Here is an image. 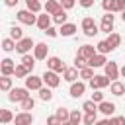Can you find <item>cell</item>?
Returning a JSON list of instances; mask_svg holds the SVG:
<instances>
[{
    "instance_id": "7bdbcfd3",
    "label": "cell",
    "mask_w": 125,
    "mask_h": 125,
    "mask_svg": "<svg viewBox=\"0 0 125 125\" xmlns=\"http://www.w3.org/2000/svg\"><path fill=\"white\" fill-rule=\"evenodd\" d=\"M92 100H94L96 104L104 102V92H102V90H94V94H92Z\"/></svg>"
},
{
    "instance_id": "30bf717a",
    "label": "cell",
    "mask_w": 125,
    "mask_h": 125,
    "mask_svg": "<svg viewBox=\"0 0 125 125\" xmlns=\"http://www.w3.org/2000/svg\"><path fill=\"white\" fill-rule=\"evenodd\" d=\"M47 68H51V70H55V72H64V68H66V64L62 62V59L61 57H47Z\"/></svg>"
},
{
    "instance_id": "277c9868",
    "label": "cell",
    "mask_w": 125,
    "mask_h": 125,
    "mask_svg": "<svg viewBox=\"0 0 125 125\" xmlns=\"http://www.w3.org/2000/svg\"><path fill=\"white\" fill-rule=\"evenodd\" d=\"M29 96V90L23 86V88H10V94H8V100L10 102H14V104H20V102H23L25 98Z\"/></svg>"
},
{
    "instance_id": "f35d334b",
    "label": "cell",
    "mask_w": 125,
    "mask_h": 125,
    "mask_svg": "<svg viewBox=\"0 0 125 125\" xmlns=\"http://www.w3.org/2000/svg\"><path fill=\"white\" fill-rule=\"evenodd\" d=\"M96 51H98V53H104V55H107V53H111V47H109V43L104 39V41H100V43L96 45Z\"/></svg>"
},
{
    "instance_id": "44dd1931",
    "label": "cell",
    "mask_w": 125,
    "mask_h": 125,
    "mask_svg": "<svg viewBox=\"0 0 125 125\" xmlns=\"http://www.w3.org/2000/svg\"><path fill=\"white\" fill-rule=\"evenodd\" d=\"M61 8H62V6H61L59 0H45V4H43V10H45L47 14H51V16H53L57 10H61Z\"/></svg>"
},
{
    "instance_id": "3957f363",
    "label": "cell",
    "mask_w": 125,
    "mask_h": 125,
    "mask_svg": "<svg viewBox=\"0 0 125 125\" xmlns=\"http://www.w3.org/2000/svg\"><path fill=\"white\" fill-rule=\"evenodd\" d=\"M109 78L105 76V74H94L90 80H88V86L92 88V90H102V88H105V86H109Z\"/></svg>"
},
{
    "instance_id": "8d00e7d4",
    "label": "cell",
    "mask_w": 125,
    "mask_h": 125,
    "mask_svg": "<svg viewBox=\"0 0 125 125\" xmlns=\"http://www.w3.org/2000/svg\"><path fill=\"white\" fill-rule=\"evenodd\" d=\"M82 111L86 113V111H98V104L90 98V100H86L84 104H82Z\"/></svg>"
},
{
    "instance_id": "f1b7e54d",
    "label": "cell",
    "mask_w": 125,
    "mask_h": 125,
    "mask_svg": "<svg viewBox=\"0 0 125 125\" xmlns=\"http://www.w3.org/2000/svg\"><path fill=\"white\" fill-rule=\"evenodd\" d=\"M0 47H2V51H6V53H12V51H16V39H12V37H6V39H2Z\"/></svg>"
},
{
    "instance_id": "4316f807",
    "label": "cell",
    "mask_w": 125,
    "mask_h": 125,
    "mask_svg": "<svg viewBox=\"0 0 125 125\" xmlns=\"http://www.w3.org/2000/svg\"><path fill=\"white\" fill-rule=\"evenodd\" d=\"M37 92H39V100H43V102H51L53 100V88H49L47 84L41 86Z\"/></svg>"
},
{
    "instance_id": "83f0119b",
    "label": "cell",
    "mask_w": 125,
    "mask_h": 125,
    "mask_svg": "<svg viewBox=\"0 0 125 125\" xmlns=\"http://www.w3.org/2000/svg\"><path fill=\"white\" fill-rule=\"evenodd\" d=\"M55 115H57V119H59V123L62 125V123H68V117H70V111H68L66 107H57V109H55Z\"/></svg>"
},
{
    "instance_id": "4fadbf2b",
    "label": "cell",
    "mask_w": 125,
    "mask_h": 125,
    "mask_svg": "<svg viewBox=\"0 0 125 125\" xmlns=\"http://www.w3.org/2000/svg\"><path fill=\"white\" fill-rule=\"evenodd\" d=\"M33 121H35V117L31 115V111H23L21 109L18 115H14V123L16 125H31Z\"/></svg>"
},
{
    "instance_id": "8fae6325",
    "label": "cell",
    "mask_w": 125,
    "mask_h": 125,
    "mask_svg": "<svg viewBox=\"0 0 125 125\" xmlns=\"http://www.w3.org/2000/svg\"><path fill=\"white\" fill-rule=\"evenodd\" d=\"M104 74H105L109 80H117V78H119V66H117V62L107 61V62L104 64Z\"/></svg>"
},
{
    "instance_id": "836d02e7",
    "label": "cell",
    "mask_w": 125,
    "mask_h": 125,
    "mask_svg": "<svg viewBox=\"0 0 125 125\" xmlns=\"http://www.w3.org/2000/svg\"><path fill=\"white\" fill-rule=\"evenodd\" d=\"M20 105H21V109H23V111H31V109L35 107V100H33L31 96H27L23 102H20Z\"/></svg>"
},
{
    "instance_id": "f546056e",
    "label": "cell",
    "mask_w": 125,
    "mask_h": 125,
    "mask_svg": "<svg viewBox=\"0 0 125 125\" xmlns=\"http://www.w3.org/2000/svg\"><path fill=\"white\" fill-rule=\"evenodd\" d=\"M82 111L80 109H72L70 111V117H68V125H78V123H82Z\"/></svg>"
},
{
    "instance_id": "e575fe53",
    "label": "cell",
    "mask_w": 125,
    "mask_h": 125,
    "mask_svg": "<svg viewBox=\"0 0 125 125\" xmlns=\"http://www.w3.org/2000/svg\"><path fill=\"white\" fill-rule=\"evenodd\" d=\"M14 121V113L10 109H0V123H12Z\"/></svg>"
},
{
    "instance_id": "c3c4849f",
    "label": "cell",
    "mask_w": 125,
    "mask_h": 125,
    "mask_svg": "<svg viewBox=\"0 0 125 125\" xmlns=\"http://www.w3.org/2000/svg\"><path fill=\"white\" fill-rule=\"evenodd\" d=\"M125 10V0H117V12H123Z\"/></svg>"
},
{
    "instance_id": "bcb514c9",
    "label": "cell",
    "mask_w": 125,
    "mask_h": 125,
    "mask_svg": "<svg viewBox=\"0 0 125 125\" xmlns=\"http://www.w3.org/2000/svg\"><path fill=\"white\" fill-rule=\"evenodd\" d=\"M47 125H61V123H59L57 115H51V117H47Z\"/></svg>"
},
{
    "instance_id": "d590c367",
    "label": "cell",
    "mask_w": 125,
    "mask_h": 125,
    "mask_svg": "<svg viewBox=\"0 0 125 125\" xmlns=\"http://www.w3.org/2000/svg\"><path fill=\"white\" fill-rule=\"evenodd\" d=\"M29 74V70L23 66V64H16V68H14V76L16 78H25Z\"/></svg>"
},
{
    "instance_id": "7a4b0ae2",
    "label": "cell",
    "mask_w": 125,
    "mask_h": 125,
    "mask_svg": "<svg viewBox=\"0 0 125 125\" xmlns=\"http://www.w3.org/2000/svg\"><path fill=\"white\" fill-rule=\"evenodd\" d=\"M82 31H84L86 37H94V35L100 31V27L96 25V21H94L92 16H86V18L82 20Z\"/></svg>"
},
{
    "instance_id": "681fc988",
    "label": "cell",
    "mask_w": 125,
    "mask_h": 125,
    "mask_svg": "<svg viewBox=\"0 0 125 125\" xmlns=\"http://www.w3.org/2000/svg\"><path fill=\"white\" fill-rule=\"evenodd\" d=\"M119 76H123V78H125V64L119 68Z\"/></svg>"
},
{
    "instance_id": "ffe728a7",
    "label": "cell",
    "mask_w": 125,
    "mask_h": 125,
    "mask_svg": "<svg viewBox=\"0 0 125 125\" xmlns=\"http://www.w3.org/2000/svg\"><path fill=\"white\" fill-rule=\"evenodd\" d=\"M35 61H37V59H35L33 55L25 53V55H21V61H20V62H21V64H23L29 72H33V68H35Z\"/></svg>"
},
{
    "instance_id": "7dc6e473",
    "label": "cell",
    "mask_w": 125,
    "mask_h": 125,
    "mask_svg": "<svg viewBox=\"0 0 125 125\" xmlns=\"http://www.w3.org/2000/svg\"><path fill=\"white\" fill-rule=\"evenodd\" d=\"M18 2H20V0H4V4H6L8 8H16V6H18Z\"/></svg>"
},
{
    "instance_id": "60d3db41",
    "label": "cell",
    "mask_w": 125,
    "mask_h": 125,
    "mask_svg": "<svg viewBox=\"0 0 125 125\" xmlns=\"http://www.w3.org/2000/svg\"><path fill=\"white\" fill-rule=\"evenodd\" d=\"M74 66L80 70V68H84V66H88V59H84V57H80V55H76L74 57Z\"/></svg>"
},
{
    "instance_id": "cb8c5ba5",
    "label": "cell",
    "mask_w": 125,
    "mask_h": 125,
    "mask_svg": "<svg viewBox=\"0 0 125 125\" xmlns=\"http://www.w3.org/2000/svg\"><path fill=\"white\" fill-rule=\"evenodd\" d=\"M51 18H53V23H57V25H62V23L66 21L68 14H66V10H64V8H61V10H57V12H55Z\"/></svg>"
},
{
    "instance_id": "d6a6232c",
    "label": "cell",
    "mask_w": 125,
    "mask_h": 125,
    "mask_svg": "<svg viewBox=\"0 0 125 125\" xmlns=\"http://www.w3.org/2000/svg\"><path fill=\"white\" fill-rule=\"evenodd\" d=\"M104 12H117V0H102Z\"/></svg>"
},
{
    "instance_id": "6da1fadb",
    "label": "cell",
    "mask_w": 125,
    "mask_h": 125,
    "mask_svg": "<svg viewBox=\"0 0 125 125\" xmlns=\"http://www.w3.org/2000/svg\"><path fill=\"white\" fill-rule=\"evenodd\" d=\"M18 21L20 23H23V25H35V21H37V14L35 12H31V10H20L18 12Z\"/></svg>"
},
{
    "instance_id": "2e32d148",
    "label": "cell",
    "mask_w": 125,
    "mask_h": 125,
    "mask_svg": "<svg viewBox=\"0 0 125 125\" xmlns=\"http://www.w3.org/2000/svg\"><path fill=\"white\" fill-rule=\"evenodd\" d=\"M51 23H53V18H51V14L43 12V14H39V16H37V21H35V25H37L41 31H45V29H47Z\"/></svg>"
},
{
    "instance_id": "5b68a950",
    "label": "cell",
    "mask_w": 125,
    "mask_h": 125,
    "mask_svg": "<svg viewBox=\"0 0 125 125\" xmlns=\"http://www.w3.org/2000/svg\"><path fill=\"white\" fill-rule=\"evenodd\" d=\"M43 84H47L49 88H57L59 84H61V78H59V72H55V70H51V68H47L45 72H43Z\"/></svg>"
},
{
    "instance_id": "e0dca14e",
    "label": "cell",
    "mask_w": 125,
    "mask_h": 125,
    "mask_svg": "<svg viewBox=\"0 0 125 125\" xmlns=\"http://www.w3.org/2000/svg\"><path fill=\"white\" fill-rule=\"evenodd\" d=\"M80 78V70L76 68V66H66L64 68V72H62V80H66V82H74V80H78Z\"/></svg>"
},
{
    "instance_id": "ee69618b",
    "label": "cell",
    "mask_w": 125,
    "mask_h": 125,
    "mask_svg": "<svg viewBox=\"0 0 125 125\" xmlns=\"http://www.w3.org/2000/svg\"><path fill=\"white\" fill-rule=\"evenodd\" d=\"M61 2V6L64 8V10H70V8H74V4H76V0H59Z\"/></svg>"
},
{
    "instance_id": "ac0fdd59",
    "label": "cell",
    "mask_w": 125,
    "mask_h": 125,
    "mask_svg": "<svg viewBox=\"0 0 125 125\" xmlns=\"http://www.w3.org/2000/svg\"><path fill=\"white\" fill-rule=\"evenodd\" d=\"M74 33H76V25H74V23L64 21L62 25H59V35H62V37H72Z\"/></svg>"
},
{
    "instance_id": "8992f818",
    "label": "cell",
    "mask_w": 125,
    "mask_h": 125,
    "mask_svg": "<svg viewBox=\"0 0 125 125\" xmlns=\"http://www.w3.org/2000/svg\"><path fill=\"white\" fill-rule=\"evenodd\" d=\"M113 23H115V16H113V12H105V16H102L100 31H104V33H111V31H113Z\"/></svg>"
},
{
    "instance_id": "4dcf8cb0",
    "label": "cell",
    "mask_w": 125,
    "mask_h": 125,
    "mask_svg": "<svg viewBox=\"0 0 125 125\" xmlns=\"http://www.w3.org/2000/svg\"><path fill=\"white\" fill-rule=\"evenodd\" d=\"M25 6H27V10H31V12H35V14H39V12L43 10L41 0H25Z\"/></svg>"
},
{
    "instance_id": "603a6c76",
    "label": "cell",
    "mask_w": 125,
    "mask_h": 125,
    "mask_svg": "<svg viewBox=\"0 0 125 125\" xmlns=\"http://www.w3.org/2000/svg\"><path fill=\"white\" fill-rule=\"evenodd\" d=\"M12 86H14V78L8 74H0V92H10Z\"/></svg>"
},
{
    "instance_id": "f6af8a7d",
    "label": "cell",
    "mask_w": 125,
    "mask_h": 125,
    "mask_svg": "<svg viewBox=\"0 0 125 125\" xmlns=\"http://www.w3.org/2000/svg\"><path fill=\"white\" fill-rule=\"evenodd\" d=\"M78 4H80L82 8H92V6H94V0H78Z\"/></svg>"
},
{
    "instance_id": "7402d4cb",
    "label": "cell",
    "mask_w": 125,
    "mask_h": 125,
    "mask_svg": "<svg viewBox=\"0 0 125 125\" xmlns=\"http://www.w3.org/2000/svg\"><path fill=\"white\" fill-rule=\"evenodd\" d=\"M109 92H111L113 96H123V94H125V84L119 82V80H111V84H109Z\"/></svg>"
},
{
    "instance_id": "ab89813d",
    "label": "cell",
    "mask_w": 125,
    "mask_h": 125,
    "mask_svg": "<svg viewBox=\"0 0 125 125\" xmlns=\"http://www.w3.org/2000/svg\"><path fill=\"white\" fill-rule=\"evenodd\" d=\"M92 76H94V68H92V66L80 68V80H90Z\"/></svg>"
},
{
    "instance_id": "1f68e13d",
    "label": "cell",
    "mask_w": 125,
    "mask_h": 125,
    "mask_svg": "<svg viewBox=\"0 0 125 125\" xmlns=\"http://www.w3.org/2000/svg\"><path fill=\"white\" fill-rule=\"evenodd\" d=\"M96 121H98V111H86L82 117V123H86V125H94Z\"/></svg>"
},
{
    "instance_id": "52a82bcc",
    "label": "cell",
    "mask_w": 125,
    "mask_h": 125,
    "mask_svg": "<svg viewBox=\"0 0 125 125\" xmlns=\"http://www.w3.org/2000/svg\"><path fill=\"white\" fill-rule=\"evenodd\" d=\"M33 47H35V41H33L31 37H21L20 41H16V51H18L20 55H25V53H29Z\"/></svg>"
},
{
    "instance_id": "9c48e42d",
    "label": "cell",
    "mask_w": 125,
    "mask_h": 125,
    "mask_svg": "<svg viewBox=\"0 0 125 125\" xmlns=\"http://www.w3.org/2000/svg\"><path fill=\"white\" fill-rule=\"evenodd\" d=\"M23 80H25V88H27L29 92H31V90H39V88L43 86V78L37 76V74H33V72H29Z\"/></svg>"
},
{
    "instance_id": "d4e9b609",
    "label": "cell",
    "mask_w": 125,
    "mask_h": 125,
    "mask_svg": "<svg viewBox=\"0 0 125 125\" xmlns=\"http://www.w3.org/2000/svg\"><path fill=\"white\" fill-rule=\"evenodd\" d=\"M105 41L109 43L111 51H115V49L121 45V35H119V33H115V31H111V33H107V39H105Z\"/></svg>"
},
{
    "instance_id": "ba28073f",
    "label": "cell",
    "mask_w": 125,
    "mask_h": 125,
    "mask_svg": "<svg viewBox=\"0 0 125 125\" xmlns=\"http://www.w3.org/2000/svg\"><path fill=\"white\" fill-rule=\"evenodd\" d=\"M84 92H86V82L84 80H74V82H70V88H68V94L72 96V98H82L84 96Z\"/></svg>"
},
{
    "instance_id": "d6986e66",
    "label": "cell",
    "mask_w": 125,
    "mask_h": 125,
    "mask_svg": "<svg viewBox=\"0 0 125 125\" xmlns=\"http://www.w3.org/2000/svg\"><path fill=\"white\" fill-rule=\"evenodd\" d=\"M98 111H102L105 117H109V115H113V113H115V104H113V102H105V100H104V102H100V104H98Z\"/></svg>"
},
{
    "instance_id": "484cf974",
    "label": "cell",
    "mask_w": 125,
    "mask_h": 125,
    "mask_svg": "<svg viewBox=\"0 0 125 125\" xmlns=\"http://www.w3.org/2000/svg\"><path fill=\"white\" fill-rule=\"evenodd\" d=\"M98 51H96V47L94 45H82V47H78V53L76 55H80V57H84V59H90L92 55H96Z\"/></svg>"
},
{
    "instance_id": "74e56055",
    "label": "cell",
    "mask_w": 125,
    "mask_h": 125,
    "mask_svg": "<svg viewBox=\"0 0 125 125\" xmlns=\"http://www.w3.org/2000/svg\"><path fill=\"white\" fill-rule=\"evenodd\" d=\"M10 37H12V39H16V41H20V39L23 37V31H21V27H18V25H12V27H10Z\"/></svg>"
},
{
    "instance_id": "5bb4252c",
    "label": "cell",
    "mask_w": 125,
    "mask_h": 125,
    "mask_svg": "<svg viewBox=\"0 0 125 125\" xmlns=\"http://www.w3.org/2000/svg\"><path fill=\"white\" fill-rule=\"evenodd\" d=\"M105 62H107V59H105L104 53H96L88 59V66H92V68H104Z\"/></svg>"
},
{
    "instance_id": "b9f144b4",
    "label": "cell",
    "mask_w": 125,
    "mask_h": 125,
    "mask_svg": "<svg viewBox=\"0 0 125 125\" xmlns=\"http://www.w3.org/2000/svg\"><path fill=\"white\" fill-rule=\"evenodd\" d=\"M43 33H45L47 37H57V35H59V29H57V27H53V25H49Z\"/></svg>"
},
{
    "instance_id": "7c38bea8",
    "label": "cell",
    "mask_w": 125,
    "mask_h": 125,
    "mask_svg": "<svg viewBox=\"0 0 125 125\" xmlns=\"http://www.w3.org/2000/svg\"><path fill=\"white\" fill-rule=\"evenodd\" d=\"M33 57H35L37 61H47V57H49V45H47V43H35V47H33Z\"/></svg>"
},
{
    "instance_id": "9a60e30c",
    "label": "cell",
    "mask_w": 125,
    "mask_h": 125,
    "mask_svg": "<svg viewBox=\"0 0 125 125\" xmlns=\"http://www.w3.org/2000/svg\"><path fill=\"white\" fill-rule=\"evenodd\" d=\"M14 68H16V62L12 59H2L0 61V74H8V76H14Z\"/></svg>"
},
{
    "instance_id": "f907efd6",
    "label": "cell",
    "mask_w": 125,
    "mask_h": 125,
    "mask_svg": "<svg viewBox=\"0 0 125 125\" xmlns=\"http://www.w3.org/2000/svg\"><path fill=\"white\" fill-rule=\"evenodd\" d=\"M121 20H123V21H125V10H123V12H121Z\"/></svg>"
}]
</instances>
